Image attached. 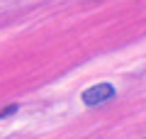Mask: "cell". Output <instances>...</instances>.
<instances>
[{
  "label": "cell",
  "mask_w": 146,
  "mask_h": 139,
  "mask_svg": "<svg viewBox=\"0 0 146 139\" xmlns=\"http://www.w3.org/2000/svg\"><path fill=\"white\" fill-rule=\"evenodd\" d=\"M115 95H117V90H115V86H112V83H98V86H93V88H88V90H83L80 100H83V105L93 108V105H100V103L112 100Z\"/></svg>",
  "instance_id": "6da1fadb"
},
{
  "label": "cell",
  "mask_w": 146,
  "mask_h": 139,
  "mask_svg": "<svg viewBox=\"0 0 146 139\" xmlns=\"http://www.w3.org/2000/svg\"><path fill=\"white\" fill-rule=\"evenodd\" d=\"M17 110H20V105H17V103H12V105H7V108H3V110H0V120H5V117H10V115H15Z\"/></svg>",
  "instance_id": "7a4b0ae2"
}]
</instances>
